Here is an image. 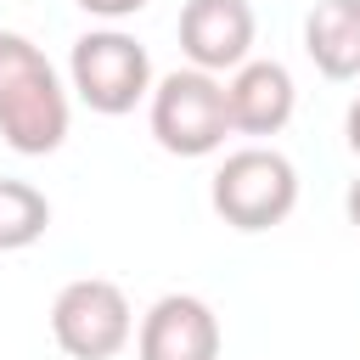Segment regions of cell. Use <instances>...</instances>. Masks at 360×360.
Here are the masks:
<instances>
[{"mask_svg": "<svg viewBox=\"0 0 360 360\" xmlns=\"http://www.w3.org/2000/svg\"><path fill=\"white\" fill-rule=\"evenodd\" d=\"M73 107L68 90L56 79V68L45 62V51L11 28H0V135L11 152L22 158H45L68 141Z\"/></svg>", "mask_w": 360, "mask_h": 360, "instance_id": "cell-1", "label": "cell"}, {"mask_svg": "<svg viewBox=\"0 0 360 360\" xmlns=\"http://www.w3.org/2000/svg\"><path fill=\"white\" fill-rule=\"evenodd\" d=\"M225 135H236V129H231L219 73L174 68L152 84V141L169 158H208L225 146Z\"/></svg>", "mask_w": 360, "mask_h": 360, "instance_id": "cell-2", "label": "cell"}, {"mask_svg": "<svg viewBox=\"0 0 360 360\" xmlns=\"http://www.w3.org/2000/svg\"><path fill=\"white\" fill-rule=\"evenodd\" d=\"M208 202L231 231H270L298 208V169L270 146H242L214 169Z\"/></svg>", "mask_w": 360, "mask_h": 360, "instance_id": "cell-3", "label": "cell"}, {"mask_svg": "<svg viewBox=\"0 0 360 360\" xmlns=\"http://www.w3.org/2000/svg\"><path fill=\"white\" fill-rule=\"evenodd\" d=\"M68 79H73V96L90 112L124 118V112H135L141 96H152V56L124 28H90V34L73 39Z\"/></svg>", "mask_w": 360, "mask_h": 360, "instance_id": "cell-4", "label": "cell"}, {"mask_svg": "<svg viewBox=\"0 0 360 360\" xmlns=\"http://www.w3.org/2000/svg\"><path fill=\"white\" fill-rule=\"evenodd\" d=\"M51 338L68 360H112L135 338V315H129L124 287L101 281V276L68 281L51 304Z\"/></svg>", "mask_w": 360, "mask_h": 360, "instance_id": "cell-5", "label": "cell"}, {"mask_svg": "<svg viewBox=\"0 0 360 360\" xmlns=\"http://www.w3.org/2000/svg\"><path fill=\"white\" fill-rule=\"evenodd\" d=\"M180 51L202 73H236L253 51V6L248 0H186Z\"/></svg>", "mask_w": 360, "mask_h": 360, "instance_id": "cell-6", "label": "cell"}, {"mask_svg": "<svg viewBox=\"0 0 360 360\" xmlns=\"http://www.w3.org/2000/svg\"><path fill=\"white\" fill-rule=\"evenodd\" d=\"M141 360H219V315L191 292H163L135 332Z\"/></svg>", "mask_w": 360, "mask_h": 360, "instance_id": "cell-7", "label": "cell"}, {"mask_svg": "<svg viewBox=\"0 0 360 360\" xmlns=\"http://www.w3.org/2000/svg\"><path fill=\"white\" fill-rule=\"evenodd\" d=\"M225 107H231V129L236 135H276V129H287V118L298 107L292 73L281 62H253L248 56L225 79Z\"/></svg>", "mask_w": 360, "mask_h": 360, "instance_id": "cell-8", "label": "cell"}, {"mask_svg": "<svg viewBox=\"0 0 360 360\" xmlns=\"http://www.w3.org/2000/svg\"><path fill=\"white\" fill-rule=\"evenodd\" d=\"M304 51L326 79H360V0H315L304 17Z\"/></svg>", "mask_w": 360, "mask_h": 360, "instance_id": "cell-9", "label": "cell"}, {"mask_svg": "<svg viewBox=\"0 0 360 360\" xmlns=\"http://www.w3.org/2000/svg\"><path fill=\"white\" fill-rule=\"evenodd\" d=\"M45 231H51V202H45V191L28 186V180H6V174H0V253L34 248Z\"/></svg>", "mask_w": 360, "mask_h": 360, "instance_id": "cell-10", "label": "cell"}, {"mask_svg": "<svg viewBox=\"0 0 360 360\" xmlns=\"http://www.w3.org/2000/svg\"><path fill=\"white\" fill-rule=\"evenodd\" d=\"M79 11H90V17H107V22H118V17H135L146 0H73Z\"/></svg>", "mask_w": 360, "mask_h": 360, "instance_id": "cell-11", "label": "cell"}, {"mask_svg": "<svg viewBox=\"0 0 360 360\" xmlns=\"http://www.w3.org/2000/svg\"><path fill=\"white\" fill-rule=\"evenodd\" d=\"M343 141H349V152L360 158V96L349 101V112H343Z\"/></svg>", "mask_w": 360, "mask_h": 360, "instance_id": "cell-12", "label": "cell"}, {"mask_svg": "<svg viewBox=\"0 0 360 360\" xmlns=\"http://www.w3.org/2000/svg\"><path fill=\"white\" fill-rule=\"evenodd\" d=\"M343 208H349V225L360 231V174L349 180V191H343Z\"/></svg>", "mask_w": 360, "mask_h": 360, "instance_id": "cell-13", "label": "cell"}]
</instances>
